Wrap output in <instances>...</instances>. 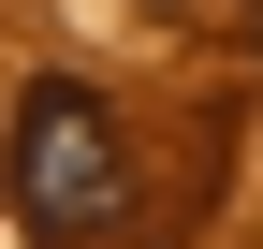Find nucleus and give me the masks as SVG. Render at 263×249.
Returning <instances> with one entry per match:
<instances>
[{"label":"nucleus","mask_w":263,"mask_h":249,"mask_svg":"<svg viewBox=\"0 0 263 249\" xmlns=\"http://www.w3.org/2000/svg\"><path fill=\"white\" fill-rule=\"evenodd\" d=\"M0 191H15L29 235H103L132 205V147H117L103 88H73V74L29 88V103H15V147H0Z\"/></svg>","instance_id":"1"},{"label":"nucleus","mask_w":263,"mask_h":249,"mask_svg":"<svg viewBox=\"0 0 263 249\" xmlns=\"http://www.w3.org/2000/svg\"><path fill=\"white\" fill-rule=\"evenodd\" d=\"M249 44H263V0H249Z\"/></svg>","instance_id":"2"}]
</instances>
